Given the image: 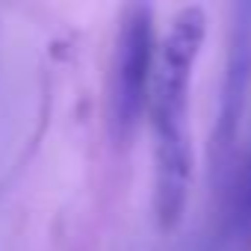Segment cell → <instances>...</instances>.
I'll return each instance as SVG.
<instances>
[{
  "label": "cell",
  "instance_id": "obj_1",
  "mask_svg": "<svg viewBox=\"0 0 251 251\" xmlns=\"http://www.w3.org/2000/svg\"><path fill=\"white\" fill-rule=\"evenodd\" d=\"M207 36V12L183 6L157 50L151 77V130H154V207L169 230L183 219L192 177L189 148V83Z\"/></svg>",
  "mask_w": 251,
  "mask_h": 251
},
{
  "label": "cell",
  "instance_id": "obj_2",
  "mask_svg": "<svg viewBox=\"0 0 251 251\" xmlns=\"http://www.w3.org/2000/svg\"><path fill=\"white\" fill-rule=\"evenodd\" d=\"M154 15L151 6H130L121 15L112 74H109V115L118 136H130L148 103L154 77Z\"/></svg>",
  "mask_w": 251,
  "mask_h": 251
}]
</instances>
